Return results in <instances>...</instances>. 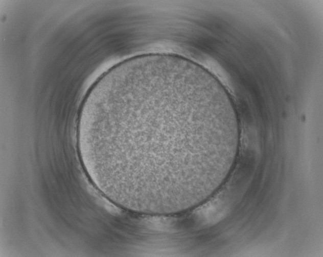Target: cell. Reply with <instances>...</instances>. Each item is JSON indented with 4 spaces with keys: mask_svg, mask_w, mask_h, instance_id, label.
I'll list each match as a JSON object with an SVG mask.
<instances>
[{
    "mask_svg": "<svg viewBox=\"0 0 323 257\" xmlns=\"http://www.w3.org/2000/svg\"><path fill=\"white\" fill-rule=\"evenodd\" d=\"M85 132L114 187L168 197L211 176L233 126L223 101L206 86L154 72L103 93L89 106Z\"/></svg>",
    "mask_w": 323,
    "mask_h": 257,
    "instance_id": "obj_1",
    "label": "cell"
}]
</instances>
